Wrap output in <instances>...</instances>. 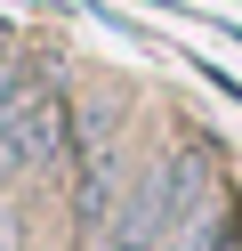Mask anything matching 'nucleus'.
Returning a JSON list of instances; mask_svg holds the SVG:
<instances>
[{
  "instance_id": "1",
  "label": "nucleus",
  "mask_w": 242,
  "mask_h": 251,
  "mask_svg": "<svg viewBox=\"0 0 242 251\" xmlns=\"http://www.w3.org/2000/svg\"><path fill=\"white\" fill-rule=\"evenodd\" d=\"M57 146H65V105H57V98H32L24 114H16V130H8L0 170H32V162H48Z\"/></svg>"
},
{
  "instance_id": "2",
  "label": "nucleus",
  "mask_w": 242,
  "mask_h": 251,
  "mask_svg": "<svg viewBox=\"0 0 242 251\" xmlns=\"http://www.w3.org/2000/svg\"><path fill=\"white\" fill-rule=\"evenodd\" d=\"M0 251H8V243H0Z\"/></svg>"
},
{
  "instance_id": "3",
  "label": "nucleus",
  "mask_w": 242,
  "mask_h": 251,
  "mask_svg": "<svg viewBox=\"0 0 242 251\" xmlns=\"http://www.w3.org/2000/svg\"><path fill=\"white\" fill-rule=\"evenodd\" d=\"M0 154H8V146H0Z\"/></svg>"
}]
</instances>
